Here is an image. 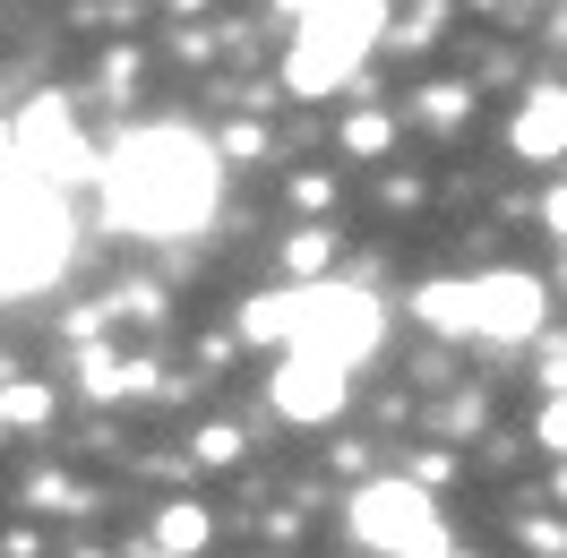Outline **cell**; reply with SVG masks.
I'll return each instance as SVG.
<instances>
[{
    "label": "cell",
    "mask_w": 567,
    "mask_h": 558,
    "mask_svg": "<svg viewBox=\"0 0 567 558\" xmlns=\"http://www.w3.org/2000/svg\"><path fill=\"white\" fill-rule=\"evenodd\" d=\"M104 180V207L121 232H155V241H173V232H198L215 215V180H224V155L207 138H189V130H138V138H121L95 164Z\"/></svg>",
    "instance_id": "obj_1"
},
{
    "label": "cell",
    "mask_w": 567,
    "mask_h": 558,
    "mask_svg": "<svg viewBox=\"0 0 567 558\" xmlns=\"http://www.w3.org/2000/svg\"><path fill=\"white\" fill-rule=\"evenodd\" d=\"M379 335H388V310H379V292H361V283H284V292L241 301V344L319 352L336 370L370 361Z\"/></svg>",
    "instance_id": "obj_2"
},
{
    "label": "cell",
    "mask_w": 567,
    "mask_h": 558,
    "mask_svg": "<svg viewBox=\"0 0 567 558\" xmlns=\"http://www.w3.org/2000/svg\"><path fill=\"white\" fill-rule=\"evenodd\" d=\"M542 310L550 292L525 267H498V276H464V283H422L413 292V318L439 327V335H482V344H525L542 335Z\"/></svg>",
    "instance_id": "obj_3"
},
{
    "label": "cell",
    "mask_w": 567,
    "mask_h": 558,
    "mask_svg": "<svg viewBox=\"0 0 567 558\" xmlns=\"http://www.w3.org/2000/svg\"><path fill=\"white\" fill-rule=\"evenodd\" d=\"M379 35H388V0H301V27H292V52H284V86L292 95H336L370 61Z\"/></svg>",
    "instance_id": "obj_4"
},
{
    "label": "cell",
    "mask_w": 567,
    "mask_h": 558,
    "mask_svg": "<svg viewBox=\"0 0 567 558\" xmlns=\"http://www.w3.org/2000/svg\"><path fill=\"white\" fill-rule=\"evenodd\" d=\"M344 533H353L370 558H456L439 498H430L413 473H395V482H361L353 507H344Z\"/></svg>",
    "instance_id": "obj_5"
},
{
    "label": "cell",
    "mask_w": 567,
    "mask_h": 558,
    "mask_svg": "<svg viewBox=\"0 0 567 558\" xmlns=\"http://www.w3.org/2000/svg\"><path fill=\"white\" fill-rule=\"evenodd\" d=\"M9 155H18V173H27V180H43V189H61V180H86V173H95V155L78 146L70 104H61V95L27 104V121L9 130Z\"/></svg>",
    "instance_id": "obj_6"
},
{
    "label": "cell",
    "mask_w": 567,
    "mask_h": 558,
    "mask_svg": "<svg viewBox=\"0 0 567 558\" xmlns=\"http://www.w3.org/2000/svg\"><path fill=\"white\" fill-rule=\"evenodd\" d=\"M344 395H353V370H336L319 352H284L276 379H267V404L284 421H327V413H344Z\"/></svg>",
    "instance_id": "obj_7"
},
{
    "label": "cell",
    "mask_w": 567,
    "mask_h": 558,
    "mask_svg": "<svg viewBox=\"0 0 567 558\" xmlns=\"http://www.w3.org/2000/svg\"><path fill=\"white\" fill-rule=\"evenodd\" d=\"M507 146H516L525 164H559L567 155V86H533L525 112H516V130H507Z\"/></svg>",
    "instance_id": "obj_8"
},
{
    "label": "cell",
    "mask_w": 567,
    "mask_h": 558,
    "mask_svg": "<svg viewBox=\"0 0 567 558\" xmlns=\"http://www.w3.org/2000/svg\"><path fill=\"white\" fill-rule=\"evenodd\" d=\"M155 541H164L173 558H189V550H207V541H215V516L181 498V507H164V516H155Z\"/></svg>",
    "instance_id": "obj_9"
},
{
    "label": "cell",
    "mask_w": 567,
    "mask_h": 558,
    "mask_svg": "<svg viewBox=\"0 0 567 558\" xmlns=\"http://www.w3.org/2000/svg\"><path fill=\"white\" fill-rule=\"evenodd\" d=\"M0 421L43 430V421H52V386H35V379H0Z\"/></svg>",
    "instance_id": "obj_10"
},
{
    "label": "cell",
    "mask_w": 567,
    "mask_h": 558,
    "mask_svg": "<svg viewBox=\"0 0 567 558\" xmlns=\"http://www.w3.org/2000/svg\"><path fill=\"white\" fill-rule=\"evenodd\" d=\"M327 249H336V232H327V224H301V232L284 241V267H292V276H301V283H319Z\"/></svg>",
    "instance_id": "obj_11"
},
{
    "label": "cell",
    "mask_w": 567,
    "mask_h": 558,
    "mask_svg": "<svg viewBox=\"0 0 567 558\" xmlns=\"http://www.w3.org/2000/svg\"><path fill=\"white\" fill-rule=\"evenodd\" d=\"M388 112H353V121H344V146H353V155H379V146H388Z\"/></svg>",
    "instance_id": "obj_12"
},
{
    "label": "cell",
    "mask_w": 567,
    "mask_h": 558,
    "mask_svg": "<svg viewBox=\"0 0 567 558\" xmlns=\"http://www.w3.org/2000/svg\"><path fill=\"white\" fill-rule=\"evenodd\" d=\"M422 121H430V130H456V121H464V86H430Z\"/></svg>",
    "instance_id": "obj_13"
},
{
    "label": "cell",
    "mask_w": 567,
    "mask_h": 558,
    "mask_svg": "<svg viewBox=\"0 0 567 558\" xmlns=\"http://www.w3.org/2000/svg\"><path fill=\"white\" fill-rule=\"evenodd\" d=\"M542 447L567 455V395H550V404H542Z\"/></svg>",
    "instance_id": "obj_14"
},
{
    "label": "cell",
    "mask_w": 567,
    "mask_h": 558,
    "mask_svg": "<svg viewBox=\"0 0 567 558\" xmlns=\"http://www.w3.org/2000/svg\"><path fill=\"white\" fill-rule=\"evenodd\" d=\"M198 455H207V464H233V455H241V438H233V430H207V438H198Z\"/></svg>",
    "instance_id": "obj_15"
},
{
    "label": "cell",
    "mask_w": 567,
    "mask_h": 558,
    "mask_svg": "<svg viewBox=\"0 0 567 558\" xmlns=\"http://www.w3.org/2000/svg\"><path fill=\"white\" fill-rule=\"evenodd\" d=\"M542 224H550V232H559V241H567V180H559V189H550V198H542Z\"/></svg>",
    "instance_id": "obj_16"
},
{
    "label": "cell",
    "mask_w": 567,
    "mask_h": 558,
    "mask_svg": "<svg viewBox=\"0 0 567 558\" xmlns=\"http://www.w3.org/2000/svg\"><path fill=\"white\" fill-rule=\"evenodd\" d=\"M542 386H550V395H567V344L550 352V361H542Z\"/></svg>",
    "instance_id": "obj_17"
},
{
    "label": "cell",
    "mask_w": 567,
    "mask_h": 558,
    "mask_svg": "<svg viewBox=\"0 0 567 558\" xmlns=\"http://www.w3.org/2000/svg\"><path fill=\"white\" fill-rule=\"evenodd\" d=\"M146 558H173V550H146Z\"/></svg>",
    "instance_id": "obj_18"
}]
</instances>
